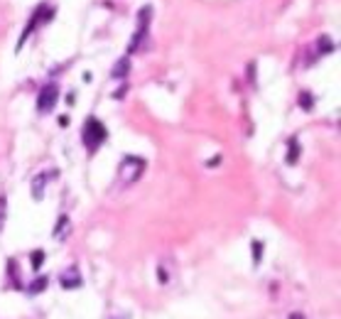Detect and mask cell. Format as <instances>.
<instances>
[{
	"label": "cell",
	"instance_id": "cell-2",
	"mask_svg": "<svg viewBox=\"0 0 341 319\" xmlns=\"http://www.w3.org/2000/svg\"><path fill=\"white\" fill-rule=\"evenodd\" d=\"M145 167H147V162H145L142 157H137V155H126V157L118 162V182L126 184V187L135 184L137 180L145 175Z\"/></svg>",
	"mask_w": 341,
	"mask_h": 319
},
{
	"label": "cell",
	"instance_id": "cell-12",
	"mask_svg": "<svg viewBox=\"0 0 341 319\" xmlns=\"http://www.w3.org/2000/svg\"><path fill=\"white\" fill-rule=\"evenodd\" d=\"M67 233H69V216H59V221H57V226H54V238L62 241Z\"/></svg>",
	"mask_w": 341,
	"mask_h": 319
},
{
	"label": "cell",
	"instance_id": "cell-3",
	"mask_svg": "<svg viewBox=\"0 0 341 319\" xmlns=\"http://www.w3.org/2000/svg\"><path fill=\"white\" fill-rule=\"evenodd\" d=\"M52 15H54V12H52V7H49V5H40V7H37V10L32 12V17H30V22L25 25V30H22V35H20V40H17V49H20V47L25 45V40H27V37H30V35H32V32L37 30V25H40L42 20H49Z\"/></svg>",
	"mask_w": 341,
	"mask_h": 319
},
{
	"label": "cell",
	"instance_id": "cell-7",
	"mask_svg": "<svg viewBox=\"0 0 341 319\" xmlns=\"http://www.w3.org/2000/svg\"><path fill=\"white\" fill-rule=\"evenodd\" d=\"M147 45V27H137V32L133 35L130 45H128V54H135V52H142Z\"/></svg>",
	"mask_w": 341,
	"mask_h": 319
},
{
	"label": "cell",
	"instance_id": "cell-16",
	"mask_svg": "<svg viewBox=\"0 0 341 319\" xmlns=\"http://www.w3.org/2000/svg\"><path fill=\"white\" fill-rule=\"evenodd\" d=\"M44 258H47V253H44L42 248L32 251V270H40V268H42V263H44Z\"/></svg>",
	"mask_w": 341,
	"mask_h": 319
},
{
	"label": "cell",
	"instance_id": "cell-9",
	"mask_svg": "<svg viewBox=\"0 0 341 319\" xmlns=\"http://www.w3.org/2000/svg\"><path fill=\"white\" fill-rule=\"evenodd\" d=\"M47 287H49V277H47V275H37V277L27 285V292H30V295H40V292H44Z\"/></svg>",
	"mask_w": 341,
	"mask_h": 319
},
{
	"label": "cell",
	"instance_id": "cell-15",
	"mask_svg": "<svg viewBox=\"0 0 341 319\" xmlns=\"http://www.w3.org/2000/svg\"><path fill=\"white\" fill-rule=\"evenodd\" d=\"M299 108L302 111H312L314 108V98L309 91H299Z\"/></svg>",
	"mask_w": 341,
	"mask_h": 319
},
{
	"label": "cell",
	"instance_id": "cell-10",
	"mask_svg": "<svg viewBox=\"0 0 341 319\" xmlns=\"http://www.w3.org/2000/svg\"><path fill=\"white\" fill-rule=\"evenodd\" d=\"M128 71H130V57H121V59L116 62V66H113L111 76H113V79H126Z\"/></svg>",
	"mask_w": 341,
	"mask_h": 319
},
{
	"label": "cell",
	"instance_id": "cell-13",
	"mask_svg": "<svg viewBox=\"0 0 341 319\" xmlns=\"http://www.w3.org/2000/svg\"><path fill=\"white\" fill-rule=\"evenodd\" d=\"M251 251H253V265H260L263 253H265V246H263L260 241H253V243H251Z\"/></svg>",
	"mask_w": 341,
	"mask_h": 319
},
{
	"label": "cell",
	"instance_id": "cell-6",
	"mask_svg": "<svg viewBox=\"0 0 341 319\" xmlns=\"http://www.w3.org/2000/svg\"><path fill=\"white\" fill-rule=\"evenodd\" d=\"M49 180H52V175H47V172H40V175L32 177V199L35 201H42L44 199V191H47Z\"/></svg>",
	"mask_w": 341,
	"mask_h": 319
},
{
	"label": "cell",
	"instance_id": "cell-1",
	"mask_svg": "<svg viewBox=\"0 0 341 319\" xmlns=\"http://www.w3.org/2000/svg\"><path fill=\"white\" fill-rule=\"evenodd\" d=\"M81 140H84V145H86L88 152H96L108 140V128L103 126L96 116H88L84 121V128H81Z\"/></svg>",
	"mask_w": 341,
	"mask_h": 319
},
{
	"label": "cell",
	"instance_id": "cell-11",
	"mask_svg": "<svg viewBox=\"0 0 341 319\" xmlns=\"http://www.w3.org/2000/svg\"><path fill=\"white\" fill-rule=\"evenodd\" d=\"M170 280H172V263L170 260H162L157 265V282L160 285H167Z\"/></svg>",
	"mask_w": 341,
	"mask_h": 319
},
{
	"label": "cell",
	"instance_id": "cell-19",
	"mask_svg": "<svg viewBox=\"0 0 341 319\" xmlns=\"http://www.w3.org/2000/svg\"><path fill=\"white\" fill-rule=\"evenodd\" d=\"M290 319H304V315H299V312H292V315H290Z\"/></svg>",
	"mask_w": 341,
	"mask_h": 319
},
{
	"label": "cell",
	"instance_id": "cell-17",
	"mask_svg": "<svg viewBox=\"0 0 341 319\" xmlns=\"http://www.w3.org/2000/svg\"><path fill=\"white\" fill-rule=\"evenodd\" d=\"M5 219H7V199L0 194V231H2V226H5Z\"/></svg>",
	"mask_w": 341,
	"mask_h": 319
},
{
	"label": "cell",
	"instance_id": "cell-8",
	"mask_svg": "<svg viewBox=\"0 0 341 319\" xmlns=\"http://www.w3.org/2000/svg\"><path fill=\"white\" fill-rule=\"evenodd\" d=\"M299 152H302L299 140H297V137H290V140H287V157H285V162H287V165H297Z\"/></svg>",
	"mask_w": 341,
	"mask_h": 319
},
{
	"label": "cell",
	"instance_id": "cell-5",
	"mask_svg": "<svg viewBox=\"0 0 341 319\" xmlns=\"http://www.w3.org/2000/svg\"><path fill=\"white\" fill-rule=\"evenodd\" d=\"M81 282H84V277H81V273H79V268H76V265L67 268V270L59 275V285H62L64 290H79V287H81Z\"/></svg>",
	"mask_w": 341,
	"mask_h": 319
},
{
	"label": "cell",
	"instance_id": "cell-14",
	"mask_svg": "<svg viewBox=\"0 0 341 319\" xmlns=\"http://www.w3.org/2000/svg\"><path fill=\"white\" fill-rule=\"evenodd\" d=\"M317 47H319V49H317L319 54H332V52H334V42H332V40H329L327 35H324V37H319Z\"/></svg>",
	"mask_w": 341,
	"mask_h": 319
},
{
	"label": "cell",
	"instance_id": "cell-18",
	"mask_svg": "<svg viewBox=\"0 0 341 319\" xmlns=\"http://www.w3.org/2000/svg\"><path fill=\"white\" fill-rule=\"evenodd\" d=\"M59 126H69V116H62L59 118Z\"/></svg>",
	"mask_w": 341,
	"mask_h": 319
},
{
	"label": "cell",
	"instance_id": "cell-4",
	"mask_svg": "<svg viewBox=\"0 0 341 319\" xmlns=\"http://www.w3.org/2000/svg\"><path fill=\"white\" fill-rule=\"evenodd\" d=\"M57 101H59V89H57V84H47V86L40 89L37 111H40V113H49V111H54Z\"/></svg>",
	"mask_w": 341,
	"mask_h": 319
}]
</instances>
